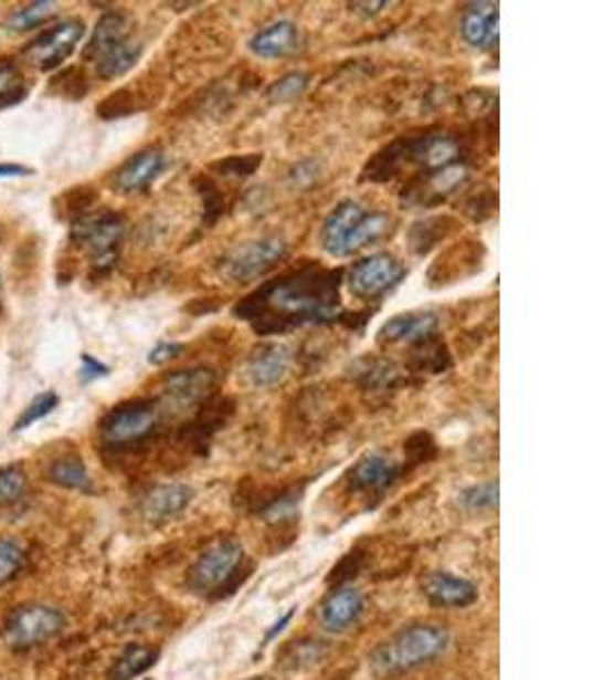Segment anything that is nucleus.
<instances>
[{
	"label": "nucleus",
	"instance_id": "4468645a",
	"mask_svg": "<svg viewBox=\"0 0 604 680\" xmlns=\"http://www.w3.org/2000/svg\"><path fill=\"white\" fill-rule=\"evenodd\" d=\"M439 317L435 311H410L399 313L379 329V345L392 347V345H414L433 334H437Z\"/></svg>",
	"mask_w": 604,
	"mask_h": 680
},
{
	"label": "nucleus",
	"instance_id": "4be33fe9",
	"mask_svg": "<svg viewBox=\"0 0 604 680\" xmlns=\"http://www.w3.org/2000/svg\"><path fill=\"white\" fill-rule=\"evenodd\" d=\"M424 593L431 604L442 608H467L478 599V587L446 572H435L424 580Z\"/></svg>",
	"mask_w": 604,
	"mask_h": 680
},
{
	"label": "nucleus",
	"instance_id": "49530a36",
	"mask_svg": "<svg viewBox=\"0 0 604 680\" xmlns=\"http://www.w3.org/2000/svg\"><path fill=\"white\" fill-rule=\"evenodd\" d=\"M98 202V191L91 189V187H80V189H71L64 198H62V205H64V211L77 220L82 216L88 213V209Z\"/></svg>",
	"mask_w": 604,
	"mask_h": 680
},
{
	"label": "nucleus",
	"instance_id": "09e8293b",
	"mask_svg": "<svg viewBox=\"0 0 604 680\" xmlns=\"http://www.w3.org/2000/svg\"><path fill=\"white\" fill-rule=\"evenodd\" d=\"M109 375V368L105 363H100L98 358H93L88 354H82V368H80V379L82 384H91L96 379H103Z\"/></svg>",
	"mask_w": 604,
	"mask_h": 680
},
{
	"label": "nucleus",
	"instance_id": "58836bf2",
	"mask_svg": "<svg viewBox=\"0 0 604 680\" xmlns=\"http://www.w3.org/2000/svg\"><path fill=\"white\" fill-rule=\"evenodd\" d=\"M57 404H60V395L53 393V390L36 395V397L23 408L21 418L14 422V431H23V429H28L30 425L39 422L41 418L51 416V414L55 411V408H57Z\"/></svg>",
	"mask_w": 604,
	"mask_h": 680
},
{
	"label": "nucleus",
	"instance_id": "dca6fc26",
	"mask_svg": "<svg viewBox=\"0 0 604 680\" xmlns=\"http://www.w3.org/2000/svg\"><path fill=\"white\" fill-rule=\"evenodd\" d=\"M367 213L369 209H364L358 200H342L321 224V232H319L321 248L327 250L331 257L345 259V245L349 237L353 234L358 222Z\"/></svg>",
	"mask_w": 604,
	"mask_h": 680
},
{
	"label": "nucleus",
	"instance_id": "b1692460",
	"mask_svg": "<svg viewBox=\"0 0 604 680\" xmlns=\"http://www.w3.org/2000/svg\"><path fill=\"white\" fill-rule=\"evenodd\" d=\"M462 36L474 49L489 51L498 45V6L476 3L462 17Z\"/></svg>",
	"mask_w": 604,
	"mask_h": 680
},
{
	"label": "nucleus",
	"instance_id": "e433bc0d",
	"mask_svg": "<svg viewBox=\"0 0 604 680\" xmlns=\"http://www.w3.org/2000/svg\"><path fill=\"white\" fill-rule=\"evenodd\" d=\"M25 96H28V88H25L21 71L10 62L0 64V109L19 105Z\"/></svg>",
	"mask_w": 604,
	"mask_h": 680
},
{
	"label": "nucleus",
	"instance_id": "393cba45",
	"mask_svg": "<svg viewBox=\"0 0 604 680\" xmlns=\"http://www.w3.org/2000/svg\"><path fill=\"white\" fill-rule=\"evenodd\" d=\"M364 610V599L356 587H340L329 595V599L321 604V624L333 632L347 630L353 626Z\"/></svg>",
	"mask_w": 604,
	"mask_h": 680
},
{
	"label": "nucleus",
	"instance_id": "423d86ee",
	"mask_svg": "<svg viewBox=\"0 0 604 680\" xmlns=\"http://www.w3.org/2000/svg\"><path fill=\"white\" fill-rule=\"evenodd\" d=\"M405 275L407 270L396 257L388 252H377L356 261L347 270L345 284L351 297L362 302H377L385 293L396 289Z\"/></svg>",
	"mask_w": 604,
	"mask_h": 680
},
{
	"label": "nucleus",
	"instance_id": "c85d7f7f",
	"mask_svg": "<svg viewBox=\"0 0 604 680\" xmlns=\"http://www.w3.org/2000/svg\"><path fill=\"white\" fill-rule=\"evenodd\" d=\"M141 55H144V45L138 43V41H134V39H127V41L118 43L116 49H112L109 53H105L96 62V73L103 80L123 77L125 73H129L138 64Z\"/></svg>",
	"mask_w": 604,
	"mask_h": 680
},
{
	"label": "nucleus",
	"instance_id": "412c9836",
	"mask_svg": "<svg viewBox=\"0 0 604 680\" xmlns=\"http://www.w3.org/2000/svg\"><path fill=\"white\" fill-rule=\"evenodd\" d=\"M236 411V401L224 395H213L204 404H200V411L195 418L183 427L181 436L186 440H191L193 444L206 442L215 431H220L229 418Z\"/></svg>",
	"mask_w": 604,
	"mask_h": 680
},
{
	"label": "nucleus",
	"instance_id": "6ab92c4d",
	"mask_svg": "<svg viewBox=\"0 0 604 680\" xmlns=\"http://www.w3.org/2000/svg\"><path fill=\"white\" fill-rule=\"evenodd\" d=\"M401 465L383 453H369V457L360 459L356 468L351 470V488L358 492H369V494H383L390 485L396 483L401 477Z\"/></svg>",
	"mask_w": 604,
	"mask_h": 680
},
{
	"label": "nucleus",
	"instance_id": "1a4fd4ad",
	"mask_svg": "<svg viewBox=\"0 0 604 680\" xmlns=\"http://www.w3.org/2000/svg\"><path fill=\"white\" fill-rule=\"evenodd\" d=\"M84 32L86 25L80 19L60 21L53 28L43 30L34 41H30L25 45L23 57L41 71H55L73 55L75 45L82 41Z\"/></svg>",
	"mask_w": 604,
	"mask_h": 680
},
{
	"label": "nucleus",
	"instance_id": "a19ab883",
	"mask_svg": "<svg viewBox=\"0 0 604 680\" xmlns=\"http://www.w3.org/2000/svg\"><path fill=\"white\" fill-rule=\"evenodd\" d=\"M403 451H405V457L412 465H422V463H428L437 457V440L428 431H414L405 440Z\"/></svg>",
	"mask_w": 604,
	"mask_h": 680
},
{
	"label": "nucleus",
	"instance_id": "2eb2a0df",
	"mask_svg": "<svg viewBox=\"0 0 604 680\" xmlns=\"http://www.w3.org/2000/svg\"><path fill=\"white\" fill-rule=\"evenodd\" d=\"M166 155L161 148H146L129 157L116 172H114V189L120 193H138L146 191L152 181L163 172Z\"/></svg>",
	"mask_w": 604,
	"mask_h": 680
},
{
	"label": "nucleus",
	"instance_id": "8fccbe9b",
	"mask_svg": "<svg viewBox=\"0 0 604 680\" xmlns=\"http://www.w3.org/2000/svg\"><path fill=\"white\" fill-rule=\"evenodd\" d=\"M220 308H222V297H218V295L195 297V300H191L189 304L183 306L186 313H191L195 317H202V315H209V313H218Z\"/></svg>",
	"mask_w": 604,
	"mask_h": 680
},
{
	"label": "nucleus",
	"instance_id": "f3484780",
	"mask_svg": "<svg viewBox=\"0 0 604 680\" xmlns=\"http://www.w3.org/2000/svg\"><path fill=\"white\" fill-rule=\"evenodd\" d=\"M193 502V490L183 483H161L148 490L141 499V515L148 522L161 524L181 515Z\"/></svg>",
	"mask_w": 604,
	"mask_h": 680
},
{
	"label": "nucleus",
	"instance_id": "864d4df0",
	"mask_svg": "<svg viewBox=\"0 0 604 680\" xmlns=\"http://www.w3.org/2000/svg\"><path fill=\"white\" fill-rule=\"evenodd\" d=\"M21 175H32V168L19 166V164H3V166H0V177H21Z\"/></svg>",
	"mask_w": 604,
	"mask_h": 680
},
{
	"label": "nucleus",
	"instance_id": "20e7f679",
	"mask_svg": "<svg viewBox=\"0 0 604 680\" xmlns=\"http://www.w3.org/2000/svg\"><path fill=\"white\" fill-rule=\"evenodd\" d=\"M159 427V408L150 399H131L114 406L100 422L103 444L129 449L144 444Z\"/></svg>",
	"mask_w": 604,
	"mask_h": 680
},
{
	"label": "nucleus",
	"instance_id": "ea45409f",
	"mask_svg": "<svg viewBox=\"0 0 604 680\" xmlns=\"http://www.w3.org/2000/svg\"><path fill=\"white\" fill-rule=\"evenodd\" d=\"M25 472L17 465L0 468V511L19 502L25 492Z\"/></svg>",
	"mask_w": 604,
	"mask_h": 680
},
{
	"label": "nucleus",
	"instance_id": "473e14b6",
	"mask_svg": "<svg viewBox=\"0 0 604 680\" xmlns=\"http://www.w3.org/2000/svg\"><path fill=\"white\" fill-rule=\"evenodd\" d=\"M146 98L138 94L134 88H118L114 94H109L100 105H98V116L103 121H116V118H125L131 116L136 112L146 109Z\"/></svg>",
	"mask_w": 604,
	"mask_h": 680
},
{
	"label": "nucleus",
	"instance_id": "c9c22d12",
	"mask_svg": "<svg viewBox=\"0 0 604 680\" xmlns=\"http://www.w3.org/2000/svg\"><path fill=\"white\" fill-rule=\"evenodd\" d=\"M193 187L198 191V196L202 198V207H204V216H202V222L206 230H211V227L222 218L224 213V196L220 191V187L215 185V181L202 172L193 179Z\"/></svg>",
	"mask_w": 604,
	"mask_h": 680
},
{
	"label": "nucleus",
	"instance_id": "f03ea898",
	"mask_svg": "<svg viewBox=\"0 0 604 680\" xmlns=\"http://www.w3.org/2000/svg\"><path fill=\"white\" fill-rule=\"evenodd\" d=\"M448 645H451V635L442 626H428V624L410 626L399 635H394L390 642H385L374 653V658H371V665H374L379 673L410 671L414 667L439 658L448 649Z\"/></svg>",
	"mask_w": 604,
	"mask_h": 680
},
{
	"label": "nucleus",
	"instance_id": "72a5a7b5",
	"mask_svg": "<svg viewBox=\"0 0 604 680\" xmlns=\"http://www.w3.org/2000/svg\"><path fill=\"white\" fill-rule=\"evenodd\" d=\"M55 14H57L55 3H51V0H39V3H30L28 8L12 12L6 21V30L8 32H28V30L43 25L45 21H51Z\"/></svg>",
	"mask_w": 604,
	"mask_h": 680
},
{
	"label": "nucleus",
	"instance_id": "603ef678",
	"mask_svg": "<svg viewBox=\"0 0 604 680\" xmlns=\"http://www.w3.org/2000/svg\"><path fill=\"white\" fill-rule=\"evenodd\" d=\"M353 12L362 14V17H374L377 12H381L383 8H388V3H351L349 6Z\"/></svg>",
	"mask_w": 604,
	"mask_h": 680
},
{
	"label": "nucleus",
	"instance_id": "7ed1b4c3",
	"mask_svg": "<svg viewBox=\"0 0 604 680\" xmlns=\"http://www.w3.org/2000/svg\"><path fill=\"white\" fill-rule=\"evenodd\" d=\"M123 234L125 220L120 213L114 211L86 213L73 220L71 227V241L88 254L91 268L93 272H98V275H109L114 270Z\"/></svg>",
	"mask_w": 604,
	"mask_h": 680
},
{
	"label": "nucleus",
	"instance_id": "a211bd4d",
	"mask_svg": "<svg viewBox=\"0 0 604 680\" xmlns=\"http://www.w3.org/2000/svg\"><path fill=\"white\" fill-rule=\"evenodd\" d=\"M462 232V222L455 216L442 213L414 222L407 230V248L414 257H428L444 241Z\"/></svg>",
	"mask_w": 604,
	"mask_h": 680
},
{
	"label": "nucleus",
	"instance_id": "a18cd8bd",
	"mask_svg": "<svg viewBox=\"0 0 604 680\" xmlns=\"http://www.w3.org/2000/svg\"><path fill=\"white\" fill-rule=\"evenodd\" d=\"M53 88L68 101H82L88 94V77L82 69H66L53 80Z\"/></svg>",
	"mask_w": 604,
	"mask_h": 680
},
{
	"label": "nucleus",
	"instance_id": "4c0bfd02",
	"mask_svg": "<svg viewBox=\"0 0 604 680\" xmlns=\"http://www.w3.org/2000/svg\"><path fill=\"white\" fill-rule=\"evenodd\" d=\"M498 211V193L494 189H478L462 202V213L471 222H485Z\"/></svg>",
	"mask_w": 604,
	"mask_h": 680
},
{
	"label": "nucleus",
	"instance_id": "2f4dec72",
	"mask_svg": "<svg viewBox=\"0 0 604 680\" xmlns=\"http://www.w3.org/2000/svg\"><path fill=\"white\" fill-rule=\"evenodd\" d=\"M390 230V216L383 211H369L353 230V234L349 237L347 245H345V257L356 254L358 250L381 241Z\"/></svg>",
	"mask_w": 604,
	"mask_h": 680
},
{
	"label": "nucleus",
	"instance_id": "a878e982",
	"mask_svg": "<svg viewBox=\"0 0 604 680\" xmlns=\"http://www.w3.org/2000/svg\"><path fill=\"white\" fill-rule=\"evenodd\" d=\"M351 377L364 393L371 395H385L388 390H394L399 384V370L390 360L377 356L358 358L351 366Z\"/></svg>",
	"mask_w": 604,
	"mask_h": 680
},
{
	"label": "nucleus",
	"instance_id": "79ce46f5",
	"mask_svg": "<svg viewBox=\"0 0 604 680\" xmlns=\"http://www.w3.org/2000/svg\"><path fill=\"white\" fill-rule=\"evenodd\" d=\"M459 502L469 511H487L498 506V481H485L462 492Z\"/></svg>",
	"mask_w": 604,
	"mask_h": 680
},
{
	"label": "nucleus",
	"instance_id": "9d476101",
	"mask_svg": "<svg viewBox=\"0 0 604 680\" xmlns=\"http://www.w3.org/2000/svg\"><path fill=\"white\" fill-rule=\"evenodd\" d=\"M487 257V248L480 239H462L448 245L428 268L426 278L433 289L451 286L467 278H474L476 272L483 270Z\"/></svg>",
	"mask_w": 604,
	"mask_h": 680
},
{
	"label": "nucleus",
	"instance_id": "f8f14e48",
	"mask_svg": "<svg viewBox=\"0 0 604 680\" xmlns=\"http://www.w3.org/2000/svg\"><path fill=\"white\" fill-rule=\"evenodd\" d=\"M218 388V373L206 366L198 368H183L172 370L163 377V401L172 406L174 411H186L204 404L209 397L215 395Z\"/></svg>",
	"mask_w": 604,
	"mask_h": 680
},
{
	"label": "nucleus",
	"instance_id": "5701e85b",
	"mask_svg": "<svg viewBox=\"0 0 604 680\" xmlns=\"http://www.w3.org/2000/svg\"><path fill=\"white\" fill-rule=\"evenodd\" d=\"M131 21L125 12H107L100 17V21L96 23V28H93L91 32V39L88 43L84 45V53L82 57L86 62H98L105 53H109L112 49H116L118 43L131 39Z\"/></svg>",
	"mask_w": 604,
	"mask_h": 680
},
{
	"label": "nucleus",
	"instance_id": "f257e3e1",
	"mask_svg": "<svg viewBox=\"0 0 604 680\" xmlns=\"http://www.w3.org/2000/svg\"><path fill=\"white\" fill-rule=\"evenodd\" d=\"M342 268L304 261L276 280L263 282L231 308L258 336H282L306 325H333L342 311Z\"/></svg>",
	"mask_w": 604,
	"mask_h": 680
},
{
	"label": "nucleus",
	"instance_id": "c03bdc74",
	"mask_svg": "<svg viewBox=\"0 0 604 680\" xmlns=\"http://www.w3.org/2000/svg\"><path fill=\"white\" fill-rule=\"evenodd\" d=\"M308 86V75L304 73H290L282 80H276L269 88H267V98L272 103H293L297 101Z\"/></svg>",
	"mask_w": 604,
	"mask_h": 680
},
{
	"label": "nucleus",
	"instance_id": "aec40b11",
	"mask_svg": "<svg viewBox=\"0 0 604 680\" xmlns=\"http://www.w3.org/2000/svg\"><path fill=\"white\" fill-rule=\"evenodd\" d=\"M299 28L293 21H276L250 39V51L261 60H282L299 49Z\"/></svg>",
	"mask_w": 604,
	"mask_h": 680
},
{
	"label": "nucleus",
	"instance_id": "c756f323",
	"mask_svg": "<svg viewBox=\"0 0 604 680\" xmlns=\"http://www.w3.org/2000/svg\"><path fill=\"white\" fill-rule=\"evenodd\" d=\"M51 483L62 485L66 490H77V492H91L93 483L88 477V470L84 465V461L80 457H73V453H66V457L55 459L49 465V472H45Z\"/></svg>",
	"mask_w": 604,
	"mask_h": 680
},
{
	"label": "nucleus",
	"instance_id": "0eeeda50",
	"mask_svg": "<svg viewBox=\"0 0 604 680\" xmlns=\"http://www.w3.org/2000/svg\"><path fill=\"white\" fill-rule=\"evenodd\" d=\"M64 628V615L51 606H19L3 621V640L17 651L49 642Z\"/></svg>",
	"mask_w": 604,
	"mask_h": 680
},
{
	"label": "nucleus",
	"instance_id": "f704fd0d",
	"mask_svg": "<svg viewBox=\"0 0 604 680\" xmlns=\"http://www.w3.org/2000/svg\"><path fill=\"white\" fill-rule=\"evenodd\" d=\"M265 161L263 153H247V155H229L209 164V170L229 177V179H247L252 177Z\"/></svg>",
	"mask_w": 604,
	"mask_h": 680
},
{
	"label": "nucleus",
	"instance_id": "6e6552de",
	"mask_svg": "<svg viewBox=\"0 0 604 680\" xmlns=\"http://www.w3.org/2000/svg\"><path fill=\"white\" fill-rule=\"evenodd\" d=\"M243 547L234 537H222L213 542L211 547L200 556V561L193 565L189 585L195 593L211 595L218 589H224L226 583L236 576L241 563H243Z\"/></svg>",
	"mask_w": 604,
	"mask_h": 680
},
{
	"label": "nucleus",
	"instance_id": "7c9ffc66",
	"mask_svg": "<svg viewBox=\"0 0 604 680\" xmlns=\"http://www.w3.org/2000/svg\"><path fill=\"white\" fill-rule=\"evenodd\" d=\"M157 658H159L157 649L144 647V645H131L114 662L109 671V680H134L136 676H141L150 667H155Z\"/></svg>",
	"mask_w": 604,
	"mask_h": 680
},
{
	"label": "nucleus",
	"instance_id": "39448f33",
	"mask_svg": "<svg viewBox=\"0 0 604 680\" xmlns=\"http://www.w3.org/2000/svg\"><path fill=\"white\" fill-rule=\"evenodd\" d=\"M290 252V245L284 237H263L224 254L220 270L226 280L234 284H252L263 280L269 270H274Z\"/></svg>",
	"mask_w": 604,
	"mask_h": 680
},
{
	"label": "nucleus",
	"instance_id": "cd10ccee",
	"mask_svg": "<svg viewBox=\"0 0 604 680\" xmlns=\"http://www.w3.org/2000/svg\"><path fill=\"white\" fill-rule=\"evenodd\" d=\"M405 166H407L405 164V139L399 136V139L381 148L364 164L360 172V181H369V185H388V181H392Z\"/></svg>",
	"mask_w": 604,
	"mask_h": 680
},
{
	"label": "nucleus",
	"instance_id": "9b49d317",
	"mask_svg": "<svg viewBox=\"0 0 604 680\" xmlns=\"http://www.w3.org/2000/svg\"><path fill=\"white\" fill-rule=\"evenodd\" d=\"M467 179L469 166L464 161L451 164L433 172H420L410 179L407 187H403L401 200L407 207H435L467 185Z\"/></svg>",
	"mask_w": 604,
	"mask_h": 680
},
{
	"label": "nucleus",
	"instance_id": "bb28decb",
	"mask_svg": "<svg viewBox=\"0 0 604 680\" xmlns=\"http://www.w3.org/2000/svg\"><path fill=\"white\" fill-rule=\"evenodd\" d=\"M407 368L412 373L442 375V373L453 368V356H451L446 343L439 338V334H433V336H428L420 343L410 345Z\"/></svg>",
	"mask_w": 604,
	"mask_h": 680
},
{
	"label": "nucleus",
	"instance_id": "3c124183",
	"mask_svg": "<svg viewBox=\"0 0 604 680\" xmlns=\"http://www.w3.org/2000/svg\"><path fill=\"white\" fill-rule=\"evenodd\" d=\"M295 613H297V608H290V610H288V613H286V615L282 617V619H278V621H274V626H272V628L267 630V635H265V642L274 640V638H276V635H278V632H282L284 628H286V624H288V621H290V619L295 617Z\"/></svg>",
	"mask_w": 604,
	"mask_h": 680
},
{
	"label": "nucleus",
	"instance_id": "de8ad7c7",
	"mask_svg": "<svg viewBox=\"0 0 604 680\" xmlns=\"http://www.w3.org/2000/svg\"><path fill=\"white\" fill-rule=\"evenodd\" d=\"M183 349H186V345H181V343L163 341V343H159L150 349L148 360L152 363V366H168V363H172L174 358H179L183 354Z\"/></svg>",
	"mask_w": 604,
	"mask_h": 680
},
{
	"label": "nucleus",
	"instance_id": "37998d69",
	"mask_svg": "<svg viewBox=\"0 0 604 680\" xmlns=\"http://www.w3.org/2000/svg\"><path fill=\"white\" fill-rule=\"evenodd\" d=\"M23 563L25 554L21 550V544L8 537H0V585L17 578L19 572L23 569Z\"/></svg>",
	"mask_w": 604,
	"mask_h": 680
},
{
	"label": "nucleus",
	"instance_id": "ddd939ff",
	"mask_svg": "<svg viewBox=\"0 0 604 680\" xmlns=\"http://www.w3.org/2000/svg\"><path fill=\"white\" fill-rule=\"evenodd\" d=\"M290 347L284 343H261L245 360V377L254 388H272L282 384L290 370Z\"/></svg>",
	"mask_w": 604,
	"mask_h": 680
}]
</instances>
